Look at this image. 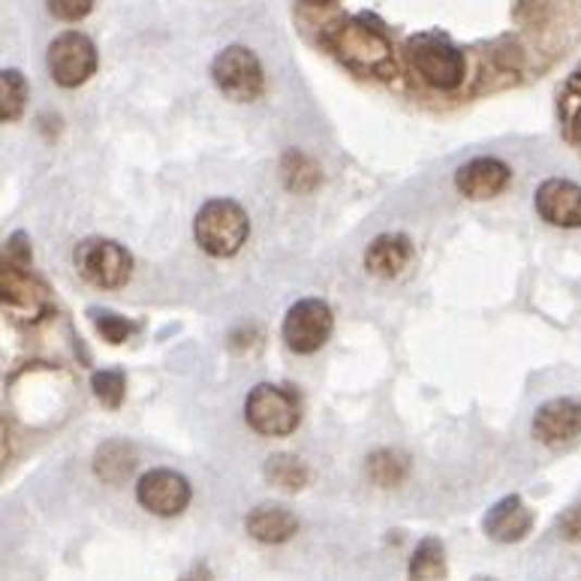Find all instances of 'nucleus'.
Listing matches in <instances>:
<instances>
[{
  "instance_id": "obj_1",
  "label": "nucleus",
  "mask_w": 581,
  "mask_h": 581,
  "mask_svg": "<svg viewBox=\"0 0 581 581\" xmlns=\"http://www.w3.org/2000/svg\"><path fill=\"white\" fill-rule=\"evenodd\" d=\"M323 42L359 73L386 76L392 70V39L383 27H371V15H356L353 22L332 25L323 34Z\"/></svg>"
},
{
  "instance_id": "obj_2",
  "label": "nucleus",
  "mask_w": 581,
  "mask_h": 581,
  "mask_svg": "<svg viewBox=\"0 0 581 581\" xmlns=\"http://www.w3.org/2000/svg\"><path fill=\"white\" fill-rule=\"evenodd\" d=\"M407 54H410V64H413V70L428 88L453 94L465 85V52L449 39V34H443V30H422V34L407 39Z\"/></svg>"
},
{
  "instance_id": "obj_3",
  "label": "nucleus",
  "mask_w": 581,
  "mask_h": 581,
  "mask_svg": "<svg viewBox=\"0 0 581 581\" xmlns=\"http://www.w3.org/2000/svg\"><path fill=\"white\" fill-rule=\"evenodd\" d=\"M194 235L208 257H235L250 235V218L233 199H208L194 220Z\"/></svg>"
},
{
  "instance_id": "obj_4",
  "label": "nucleus",
  "mask_w": 581,
  "mask_h": 581,
  "mask_svg": "<svg viewBox=\"0 0 581 581\" xmlns=\"http://www.w3.org/2000/svg\"><path fill=\"white\" fill-rule=\"evenodd\" d=\"M245 419L262 437H289L301 425V400L293 388L259 383L247 392Z\"/></svg>"
},
{
  "instance_id": "obj_5",
  "label": "nucleus",
  "mask_w": 581,
  "mask_h": 581,
  "mask_svg": "<svg viewBox=\"0 0 581 581\" xmlns=\"http://www.w3.org/2000/svg\"><path fill=\"white\" fill-rule=\"evenodd\" d=\"M211 78L223 97L233 103H254L265 91V73L259 58L247 46H226L211 61Z\"/></svg>"
},
{
  "instance_id": "obj_6",
  "label": "nucleus",
  "mask_w": 581,
  "mask_h": 581,
  "mask_svg": "<svg viewBox=\"0 0 581 581\" xmlns=\"http://www.w3.org/2000/svg\"><path fill=\"white\" fill-rule=\"evenodd\" d=\"M46 64L52 73L54 85L61 88H78L97 73L100 66V52L94 46V39L82 30H64L52 39Z\"/></svg>"
},
{
  "instance_id": "obj_7",
  "label": "nucleus",
  "mask_w": 581,
  "mask_h": 581,
  "mask_svg": "<svg viewBox=\"0 0 581 581\" xmlns=\"http://www.w3.org/2000/svg\"><path fill=\"white\" fill-rule=\"evenodd\" d=\"M73 262H76L78 274L100 289H118V286L127 284L129 274H133V257L127 254V247L109 242V238L78 242Z\"/></svg>"
},
{
  "instance_id": "obj_8",
  "label": "nucleus",
  "mask_w": 581,
  "mask_h": 581,
  "mask_svg": "<svg viewBox=\"0 0 581 581\" xmlns=\"http://www.w3.org/2000/svg\"><path fill=\"white\" fill-rule=\"evenodd\" d=\"M332 329H335V317L323 298H301L286 310L284 341L286 347L298 356H310L325 347V341L332 337Z\"/></svg>"
},
{
  "instance_id": "obj_9",
  "label": "nucleus",
  "mask_w": 581,
  "mask_h": 581,
  "mask_svg": "<svg viewBox=\"0 0 581 581\" xmlns=\"http://www.w3.org/2000/svg\"><path fill=\"white\" fill-rule=\"evenodd\" d=\"M136 500L143 509L154 512L160 518L182 516L187 504H190V482L175 473V470H166V467H157V470H148L139 485H136Z\"/></svg>"
},
{
  "instance_id": "obj_10",
  "label": "nucleus",
  "mask_w": 581,
  "mask_h": 581,
  "mask_svg": "<svg viewBox=\"0 0 581 581\" xmlns=\"http://www.w3.org/2000/svg\"><path fill=\"white\" fill-rule=\"evenodd\" d=\"M533 206H536V214L552 226H560V230L581 226V187L576 182L548 178L536 187Z\"/></svg>"
},
{
  "instance_id": "obj_11",
  "label": "nucleus",
  "mask_w": 581,
  "mask_h": 581,
  "mask_svg": "<svg viewBox=\"0 0 581 581\" xmlns=\"http://www.w3.org/2000/svg\"><path fill=\"white\" fill-rule=\"evenodd\" d=\"M581 434V404L576 398L545 400L533 416V437L543 446H564Z\"/></svg>"
},
{
  "instance_id": "obj_12",
  "label": "nucleus",
  "mask_w": 581,
  "mask_h": 581,
  "mask_svg": "<svg viewBox=\"0 0 581 581\" xmlns=\"http://www.w3.org/2000/svg\"><path fill=\"white\" fill-rule=\"evenodd\" d=\"M509 182H512V169L497 157H477L455 172L458 194H465L467 199H477V202L504 194Z\"/></svg>"
},
{
  "instance_id": "obj_13",
  "label": "nucleus",
  "mask_w": 581,
  "mask_h": 581,
  "mask_svg": "<svg viewBox=\"0 0 581 581\" xmlns=\"http://www.w3.org/2000/svg\"><path fill=\"white\" fill-rule=\"evenodd\" d=\"M533 521H536L533 509L518 494H509V497L491 506L482 528L494 543H521L533 530Z\"/></svg>"
},
{
  "instance_id": "obj_14",
  "label": "nucleus",
  "mask_w": 581,
  "mask_h": 581,
  "mask_svg": "<svg viewBox=\"0 0 581 581\" xmlns=\"http://www.w3.org/2000/svg\"><path fill=\"white\" fill-rule=\"evenodd\" d=\"M410 262H413V245H410L407 235H376L374 242L368 245V250H364V269L376 274V277H386V281L400 277L410 269Z\"/></svg>"
},
{
  "instance_id": "obj_15",
  "label": "nucleus",
  "mask_w": 581,
  "mask_h": 581,
  "mask_svg": "<svg viewBox=\"0 0 581 581\" xmlns=\"http://www.w3.org/2000/svg\"><path fill=\"white\" fill-rule=\"evenodd\" d=\"M245 528L257 543L281 545L298 533V518L284 506H257L245 518Z\"/></svg>"
},
{
  "instance_id": "obj_16",
  "label": "nucleus",
  "mask_w": 581,
  "mask_h": 581,
  "mask_svg": "<svg viewBox=\"0 0 581 581\" xmlns=\"http://www.w3.org/2000/svg\"><path fill=\"white\" fill-rule=\"evenodd\" d=\"M133 470H136V455H133V449L124 440H109L94 455V473L103 482H109V485L124 482Z\"/></svg>"
},
{
  "instance_id": "obj_17",
  "label": "nucleus",
  "mask_w": 581,
  "mask_h": 581,
  "mask_svg": "<svg viewBox=\"0 0 581 581\" xmlns=\"http://www.w3.org/2000/svg\"><path fill=\"white\" fill-rule=\"evenodd\" d=\"M410 581H443L446 579V552L437 536H425L416 545L413 557H410V569H407Z\"/></svg>"
},
{
  "instance_id": "obj_18",
  "label": "nucleus",
  "mask_w": 581,
  "mask_h": 581,
  "mask_svg": "<svg viewBox=\"0 0 581 581\" xmlns=\"http://www.w3.org/2000/svg\"><path fill=\"white\" fill-rule=\"evenodd\" d=\"M27 106V78L18 70L0 73V121L13 124L25 115Z\"/></svg>"
},
{
  "instance_id": "obj_19",
  "label": "nucleus",
  "mask_w": 581,
  "mask_h": 581,
  "mask_svg": "<svg viewBox=\"0 0 581 581\" xmlns=\"http://www.w3.org/2000/svg\"><path fill=\"white\" fill-rule=\"evenodd\" d=\"M368 477L374 485L380 489H392V485H398L407 477V470H410V461L404 458L400 453H392V449H380L368 458Z\"/></svg>"
},
{
  "instance_id": "obj_20",
  "label": "nucleus",
  "mask_w": 581,
  "mask_h": 581,
  "mask_svg": "<svg viewBox=\"0 0 581 581\" xmlns=\"http://www.w3.org/2000/svg\"><path fill=\"white\" fill-rule=\"evenodd\" d=\"M265 477L272 485L284 491H298L308 485V467L301 465L293 455H272L265 465Z\"/></svg>"
},
{
  "instance_id": "obj_21",
  "label": "nucleus",
  "mask_w": 581,
  "mask_h": 581,
  "mask_svg": "<svg viewBox=\"0 0 581 581\" xmlns=\"http://www.w3.org/2000/svg\"><path fill=\"white\" fill-rule=\"evenodd\" d=\"M91 386L94 395L103 400V407L118 410L124 404V395H127V376H124V371H97Z\"/></svg>"
},
{
  "instance_id": "obj_22",
  "label": "nucleus",
  "mask_w": 581,
  "mask_h": 581,
  "mask_svg": "<svg viewBox=\"0 0 581 581\" xmlns=\"http://www.w3.org/2000/svg\"><path fill=\"white\" fill-rule=\"evenodd\" d=\"M94 317V325H97V332L103 335V341H109V344H124L133 332H136V325L129 323V320H124V317H118V313H112V310H91Z\"/></svg>"
},
{
  "instance_id": "obj_23",
  "label": "nucleus",
  "mask_w": 581,
  "mask_h": 581,
  "mask_svg": "<svg viewBox=\"0 0 581 581\" xmlns=\"http://www.w3.org/2000/svg\"><path fill=\"white\" fill-rule=\"evenodd\" d=\"M49 13L58 18V22H82L85 15L94 10V0H46Z\"/></svg>"
},
{
  "instance_id": "obj_24",
  "label": "nucleus",
  "mask_w": 581,
  "mask_h": 581,
  "mask_svg": "<svg viewBox=\"0 0 581 581\" xmlns=\"http://www.w3.org/2000/svg\"><path fill=\"white\" fill-rule=\"evenodd\" d=\"M557 533L569 543H581V504L569 506L567 512L557 518Z\"/></svg>"
},
{
  "instance_id": "obj_25",
  "label": "nucleus",
  "mask_w": 581,
  "mask_h": 581,
  "mask_svg": "<svg viewBox=\"0 0 581 581\" xmlns=\"http://www.w3.org/2000/svg\"><path fill=\"white\" fill-rule=\"evenodd\" d=\"M305 7H329V3H335V0H301Z\"/></svg>"
},
{
  "instance_id": "obj_26",
  "label": "nucleus",
  "mask_w": 581,
  "mask_h": 581,
  "mask_svg": "<svg viewBox=\"0 0 581 581\" xmlns=\"http://www.w3.org/2000/svg\"><path fill=\"white\" fill-rule=\"evenodd\" d=\"M482 581H494V579H482Z\"/></svg>"
}]
</instances>
